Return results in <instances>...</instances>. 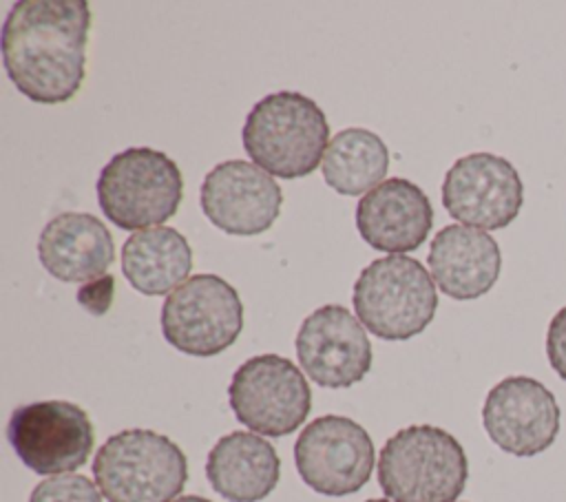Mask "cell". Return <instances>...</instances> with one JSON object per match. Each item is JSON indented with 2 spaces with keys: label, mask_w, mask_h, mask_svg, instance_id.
Returning <instances> with one entry per match:
<instances>
[{
  "label": "cell",
  "mask_w": 566,
  "mask_h": 502,
  "mask_svg": "<svg viewBox=\"0 0 566 502\" xmlns=\"http://www.w3.org/2000/svg\"><path fill=\"white\" fill-rule=\"evenodd\" d=\"M91 7L86 0H20L2 24V64L38 104H62L84 82Z\"/></svg>",
  "instance_id": "obj_1"
},
{
  "label": "cell",
  "mask_w": 566,
  "mask_h": 502,
  "mask_svg": "<svg viewBox=\"0 0 566 502\" xmlns=\"http://www.w3.org/2000/svg\"><path fill=\"white\" fill-rule=\"evenodd\" d=\"M327 135L323 108L296 91H279L259 100L241 130L250 159L281 179H298L316 170L327 150Z\"/></svg>",
  "instance_id": "obj_2"
},
{
  "label": "cell",
  "mask_w": 566,
  "mask_h": 502,
  "mask_svg": "<svg viewBox=\"0 0 566 502\" xmlns=\"http://www.w3.org/2000/svg\"><path fill=\"white\" fill-rule=\"evenodd\" d=\"M467 478L462 445L433 425L398 429L378 458V484L394 502H453Z\"/></svg>",
  "instance_id": "obj_3"
},
{
  "label": "cell",
  "mask_w": 566,
  "mask_h": 502,
  "mask_svg": "<svg viewBox=\"0 0 566 502\" xmlns=\"http://www.w3.org/2000/svg\"><path fill=\"white\" fill-rule=\"evenodd\" d=\"M93 478L106 502H172L188 480L177 442L153 429H124L93 458Z\"/></svg>",
  "instance_id": "obj_4"
},
{
  "label": "cell",
  "mask_w": 566,
  "mask_h": 502,
  "mask_svg": "<svg viewBox=\"0 0 566 502\" xmlns=\"http://www.w3.org/2000/svg\"><path fill=\"white\" fill-rule=\"evenodd\" d=\"M97 203L122 230H146L168 221L184 197L179 166L161 150L133 146L115 153L97 177Z\"/></svg>",
  "instance_id": "obj_5"
},
{
  "label": "cell",
  "mask_w": 566,
  "mask_h": 502,
  "mask_svg": "<svg viewBox=\"0 0 566 502\" xmlns=\"http://www.w3.org/2000/svg\"><path fill=\"white\" fill-rule=\"evenodd\" d=\"M358 321L382 341H407L436 316L438 294L424 265L407 254L374 259L354 283Z\"/></svg>",
  "instance_id": "obj_6"
},
{
  "label": "cell",
  "mask_w": 566,
  "mask_h": 502,
  "mask_svg": "<svg viewBox=\"0 0 566 502\" xmlns=\"http://www.w3.org/2000/svg\"><path fill=\"white\" fill-rule=\"evenodd\" d=\"M234 418L248 429L281 438L294 433L312 409L303 372L285 356L259 354L237 367L228 385Z\"/></svg>",
  "instance_id": "obj_7"
},
{
  "label": "cell",
  "mask_w": 566,
  "mask_h": 502,
  "mask_svg": "<svg viewBox=\"0 0 566 502\" xmlns=\"http://www.w3.org/2000/svg\"><path fill=\"white\" fill-rule=\"evenodd\" d=\"M243 330V303L217 274L188 276L161 307V334L179 352L197 358L228 349Z\"/></svg>",
  "instance_id": "obj_8"
},
{
  "label": "cell",
  "mask_w": 566,
  "mask_h": 502,
  "mask_svg": "<svg viewBox=\"0 0 566 502\" xmlns=\"http://www.w3.org/2000/svg\"><path fill=\"white\" fill-rule=\"evenodd\" d=\"M7 440L27 469L40 475H62L88 460L95 431L80 405L38 400L13 409L7 422Z\"/></svg>",
  "instance_id": "obj_9"
},
{
  "label": "cell",
  "mask_w": 566,
  "mask_h": 502,
  "mask_svg": "<svg viewBox=\"0 0 566 502\" xmlns=\"http://www.w3.org/2000/svg\"><path fill=\"white\" fill-rule=\"evenodd\" d=\"M301 480L316 493L343 498L360 491L374 471V442L363 425L347 416L312 420L294 442Z\"/></svg>",
  "instance_id": "obj_10"
},
{
  "label": "cell",
  "mask_w": 566,
  "mask_h": 502,
  "mask_svg": "<svg viewBox=\"0 0 566 502\" xmlns=\"http://www.w3.org/2000/svg\"><path fill=\"white\" fill-rule=\"evenodd\" d=\"M442 206L460 223L500 230L524 206V184L515 166L495 153H469L453 161L442 181Z\"/></svg>",
  "instance_id": "obj_11"
},
{
  "label": "cell",
  "mask_w": 566,
  "mask_h": 502,
  "mask_svg": "<svg viewBox=\"0 0 566 502\" xmlns=\"http://www.w3.org/2000/svg\"><path fill=\"white\" fill-rule=\"evenodd\" d=\"M486 436L504 453L531 458L546 451L559 433V405L553 391L531 376H506L482 405Z\"/></svg>",
  "instance_id": "obj_12"
},
{
  "label": "cell",
  "mask_w": 566,
  "mask_h": 502,
  "mask_svg": "<svg viewBox=\"0 0 566 502\" xmlns=\"http://www.w3.org/2000/svg\"><path fill=\"white\" fill-rule=\"evenodd\" d=\"M301 369L321 387L343 389L360 383L371 369V343L360 321L343 305H323L296 332Z\"/></svg>",
  "instance_id": "obj_13"
},
{
  "label": "cell",
  "mask_w": 566,
  "mask_h": 502,
  "mask_svg": "<svg viewBox=\"0 0 566 502\" xmlns=\"http://www.w3.org/2000/svg\"><path fill=\"white\" fill-rule=\"evenodd\" d=\"M199 201L208 221L219 230L254 237L276 221L283 192L263 168L245 159H228L203 177Z\"/></svg>",
  "instance_id": "obj_14"
},
{
  "label": "cell",
  "mask_w": 566,
  "mask_h": 502,
  "mask_svg": "<svg viewBox=\"0 0 566 502\" xmlns=\"http://www.w3.org/2000/svg\"><path fill=\"white\" fill-rule=\"evenodd\" d=\"M356 228L365 243L380 252H411L433 226V206L409 179L389 177L356 206Z\"/></svg>",
  "instance_id": "obj_15"
},
{
  "label": "cell",
  "mask_w": 566,
  "mask_h": 502,
  "mask_svg": "<svg viewBox=\"0 0 566 502\" xmlns=\"http://www.w3.org/2000/svg\"><path fill=\"white\" fill-rule=\"evenodd\" d=\"M427 263L442 294L469 301L495 285L502 270V252L489 232L451 223L436 232Z\"/></svg>",
  "instance_id": "obj_16"
},
{
  "label": "cell",
  "mask_w": 566,
  "mask_h": 502,
  "mask_svg": "<svg viewBox=\"0 0 566 502\" xmlns=\"http://www.w3.org/2000/svg\"><path fill=\"white\" fill-rule=\"evenodd\" d=\"M38 257L42 268L66 283L104 276L115 259L108 228L91 212H62L40 232Z\"/></svg>",
  "instance_id": "obj_17"
},
{
  "label": "cell",
  "mask_w": 566,
  "mask_h": 502,
  "mask_svg": "<svg viewBox=\"0 0 566 502\" xmlns=\"http://www.w3.org/2000/svg\"><path fill=\"white\" fill-rule=\"evenodd\" d=\"M281 475L276 449L250 431H230L208 451L206 478L228 502H259L268 498Z\"/></svg>",
  "instance_id": "obj_18"
},
{
  "label": "cell",
  "mask_w": 566,
  "mask_h": 502,
  "mask_svg": "<svg viewBox=\"0 0 566 502\" xmlns=\"http://www.w3.org/2000/svg\"><path fill=\"white\" fill-rule=\"evenodd\" d=\"M192 268V250L181 232L155 226L133 232L122 248V272L126 281L146 296L177 290Z\"/></svg>",
  "instance_id": "obj_19"
},
{
  "label": "cell",
  "mask_w": 566,
  "mask_h": 502,
  "mask_svg": "<svg viewBox=\"0 0 566 502\" xmlns=\"http://www.w3.org/2000/svg\"><path fill=\"white\" fill-rule=\"evenodd\" d=\"M321 170L329 188L356 197L382 184L389 170V148L367 128H345L327 144Z\"/></svg>",
  "instance_id": "obj_20"
},
{
  "label": "cell",
  "mask_w": 566,
  "mask_h": 502,
  "mask_svg": "<svg viewBox=\"0 0 566 502\" xmlns=\"http://www.w3.org/2000/svg\"><path fill=\"white\" fill-rule=\"evenodd\" d=\"M29 502H102V491L86 475L62 473L38 482Z\"/></svg>",
  "instance_id": "obj_21"
},
{
  "label": "cell",
  "mask_w": 566,
  "mask_h": 502,
  "mask_svg": "<svg viewBox=\"0 0 566 502\" xmlns=\"http://www.w3.org/2000/svg\"><path fill=\"white\" fill-rule=\"evenodd\" d=\"M546 356L553 372L566 380V305L555 312L546 330Z\"/></svg>",
  "instance_id": "obj_22"
},
{
  "label": "cell",
  "mask_w": 566,
  "mask_h": 502,
  "mask_svg": "<svg viewBox=\"0 0 566 502\" xmlns=\"http://www.w3.org/2000/svg\"><path fill=\"white\" fill-rule=\"evenodd\" d=\"M113 294H115V279L111 274L106 276H99V279H93L88 283H84L80 290H77V303L95 314V316H102L108 312L111 303H113Z\"/></svg>",
  "instance_id": "obj_23"
},
{
  "label": "cell",
  "mask_w": 566,
  "mask_h": 502,
  "mask_svg": "<svg viewBox=\"0 0 566 502\" xmlns=\"http://www.w3.org/2000/svg\"><path fill=\"white\" fill-rule=\"evenodd\" d=\"M172 502H212V500H208L203 495H181V498H177Z\"/></svg>",
  "instance_id": "obj_24"
},
{
  "label": "cell",
  "mask_w": 566,
  "mask_h": 502,
  "mask_svg": "<svg viewBox=\"0 0 566 502\" xmlns=\"http://www.w3.org/2000/svg\"><path fill=\"white\" fill-rule=\"evenodd\" d=\"M365 502H391L389 498H371V500H365Z\"/></svg>",
  "instance_id": "obj_25"
}]
</instances>
